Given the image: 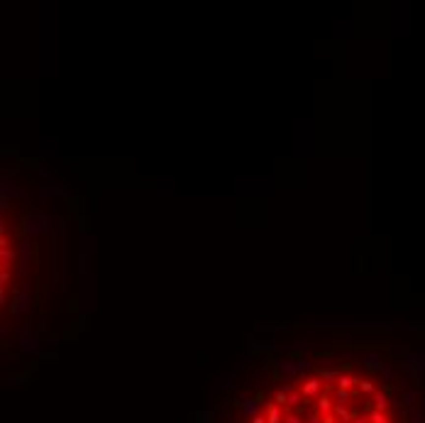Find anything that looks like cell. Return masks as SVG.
Returning <instances> with one entry per match:
<instances>
[{"label": "cell", "instance_id": "6da1fadb", "mask_svg": "<svg viewBox=\"0 0 425 423\" xmlns=\"http://www.w3.org/2000/svg\"><path fill=\"white\" fill-rule=\"evenodd\" d=\"M333 394L337 404L333 411L323 414L315 406V396H305L298 387V379H293V384L279 389L272 401L279 404L281 409L279 423H396L391 416V399L384 389L366 394L359 379L354 389H345L335 384Z\"/></svg>", "mask_w": 425, "mask_h": 423}, {"label": "cell", "instance_id": "7a4b0ae2", "mask_svg": "<svg viewBox=\"0 0 425 423\" xmlns=\"http://www.w3.org/2000/svg\"><path fill=\"white\" fill-rule=\"evenodd\" d=\"M44 230H49V218H44V215H27V220H25V237H30L34 232H44Z\"/></svg>", "mask_w": 425, "mask_h": 423}, {"label": "cell", "instance_id": "3957f363", "mask_svg": "<svg viewBox=\"0 0 425 423\" xmlns=\"http://www.w3.org/2000/svg\"><path fill=\"white\" fill-rule=\"evenodd\" d=\"M12 264H15V250L7 247V237L2 232V240H0V269H7L10 272Z\"/></svg>", "mask_w": 425, "mask_h": 423}, {"label": "cell", "instance_id": "277c9868", "mask_svg": "<svg viewBox=\"0 0 425 423\" xmlns=\"http://www.w3.org/2000/svg\"><path fill=\"white\" fill-rule=\"evenodd\" d=\"M27 308H30V291L22 289V291L15 293V301H12V306H10V313L20 316V313H25Z\"/></svg>", "mask_w": 425, "mask_h": 423}, {"label": "cell", "instance_id": "5b68a950", "mask_svg": "<svg viewBox=\"0 0 425 423\" xmlns=\"http://www.w3.org/2000/svg\"><path fill=\"white\" fill-rule=\"evenodd\" d=\"M374 359H376V355H374V353H366L364 357H362V362H364V364H374Z\"/></svg>", "mask_w": 425, "mask_h": 423}]
</instances>
